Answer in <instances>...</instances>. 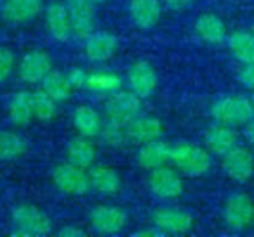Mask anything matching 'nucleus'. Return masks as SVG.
Masks as SVG:
<instances>
[{
    "mask_svg": "<svg viewBox=\"0 0 254 237\" xmlns=\"http://www.w3.org/2000/svg\"><path fill=\"white\" fill-rule=\"evenodd\" d=\"M195 31L201 40L210 45H220L228 40V27L225 21L214 13H204L195 22Z\"/></svg>",
    "mask_w": 254,
    "mask_h": 237,
    "instance_id": "obj_22",
    "label": "nucleus"
},
{
    "mask_svg": "<svg viewBox=\"0 0 254 237\" xmlns=\"http://www.w3.org/2000/svg\"><path fill=\"white\" fill-rule=\"evenodd\" d=\"M7 119L16 128H25L34 120L33 92L18 91L12 95L7 104Z\"/></svg>",
    "mask_w": 254,
    "mask_h": 237,
    "instance_id": "obj_20",
    "label": "nucleus"
},
{
    "mask_svg": "<svg viewBox=\"0 0 254 237\" xmlns=\"http://www.w3.org/2000/svg\"><path fill=\"white\" fill-rule=\"evenodd\" d=\"M137 162L146 171L165 166L171 162V145L159 140L141 144L137 151Z\"/></svg>",
    "mask_w": 254,
    "mask_h": 237,
    "instance_id": "obj_18",
    "label": "nucleus"
},
{
    "mask_svg": "<svg viewBox=\"0 0 254 237\" xmlns=\"http://www.w3.org/2000/svg\"><path fill=\"white\" fill-rule=\"evenodd\" d=\"M51 178L54 186L61 193L68 196H83L91 190L89 175L85 169L71 165L70 162L57 165L52 169Z\"/></svg>",
    "mask_w": 254,
    "mask_h": 237,
    "instance_id": "obj_5",
    "label": "nucleus"
},
{
    "mask_svg": "<svg viewBox=\"0 0 254 237\" xmlns=\"http://www.w3.org/2000/svg\"><path fill=\"white\" fill-rule=\"evenodd\" d=\"M253 224H254V221H253Z\"/></svg>",
    "mask_w": 254,
    "mask_h": 237,
    "instance_id": "obj_43",
    "label": "nucleus"
},
{
    "mask_svg": "<svg viewBox=\"0 0 254 237\" xmlns=\"http://www.w3.org/2000/svg\"><path fill=\"white\" fill-rule=\"evenodd\" d=\"M228 46L235 59L243 64H254V34L252 31H234L228 36Z\"/></svg>",
    "mask_w": 254,
    "mask_h": 237,
    "instance_id": "obj_26",
    "label": "nucleus"
},
{
    "mask_svg": "<svg viewBox=\"0 0 254 237\" xmlns=\"http://www.w3.org/2000/svg\"><path fill=\"white\" fill-rule=\"evenodd\" d=\"M211 116L217 123L228 126H243L253 120L254 107L252 99L244 96H223L211 105Z\"/></svg>",
    "mask_w": 254,
    "mask_h": 237,
    "instance_id": "obj_3",
    "label": "nucleus"
},
{
    "mask_svg": "<svg viewBox=\"0 0 254 237\" xmlns=\"http://www.w3.org/2000/svg\"><path fill=\"white\" fill-rule=\"evenodd\" d=\"M42 89L52 96L58 104L64 102L71 98L73 86L70 85L67 74L58 70H52L43 80H42Z\"/></svg>",
    "mask_w": 254,
    "mask_h": 237,
    "instance_id": "obj_28",
    "label": "nucleus"
},
{
    "mask_svg": "<svg viewBox=\"0 0 254 237\" xmlns=\"http://www.w3.org/2000/svg\"><path fill=\"white\" fill-rule=\"evenodd\" d=\"M58 111V102L49 96L43 89L33 92V113L34 119L39 122H51L55 119Z\"/></svg>",
    "mask_w": 254,
    "mask_h": 237,
    "instance_id": "obj_30",
    "label": "nucleus"
},
{
    "mask_svg": "<svg viewBox=\"0 0 254 237\" xmlns=\"http://www.w3.org/2000/svg\"><path fill=\"white\" fill-rule=\"evenodd\" d=\"M152 223L162 235H186L193 227V218L188 211L171 206L155 209Z\"/></svg>",
    "mask_w": 254,
    "mask_h": 237,
    "instance_id": "obj_7",
    "label": "nucleus"
},
{
    "mask_svg": "<svg viewBox=\"0 0 254 237\" xmlns=\"http://www.w3.org/2000/svg\"><path fill=\"white\" fill-rule=\"evenodd\" d=\"M28 151L27 140L13 132L0 129V162H10L22 157Z\"/></svg>",
    "mask_w": 254,
    "mask_h": 237,
    "instance_id": "obj_27",
    "label": "nucleus"
},
{
    "mask_svg": "<svg viewBox=\"0 0 254 237\" xmlns=\"http://www.w3.org/2000/svg\"><path fill=\"white\" fill-rule=\"evenodd\" d=\"M252 104H253V107H254V94H253V96H252Z\"/></svg>",
    "mask_w": 254,
    "mask_h": 237,
    "instance_id": "obj_40",
    "label": "nucleus"
},
{
    "mask_svg": "<svg viewBox=\"0 0 254 237\" xmlns=\"http://www.w3.org/2000/svg\"><path fill=\"white\" fill-rule=\"evenodd\" d=\"M128 10L131 21L140 30L153 28L162 15V6L159 0H131Z\"/></svg>",
    "mask_w": 254,
    "mask_h": 237,
    "instance_id": "obj_19",
    "label": "nucleus"
},
{
    "mask_svg": "<svg viewBox=\"0 0 254 237\" xmlns=\"http://www.w3.org/2000/svg\"><path fill=\"white\" fill-rule=\"evenodd\" d=\"M247 138H249V141L254 145V120H252V122L249 123V128H247Z\"/></svg>",
    "mask_w": 254,
    "mask_h": 237,
    "instance_id": "obj_38",
    "label": "nucleus"
},
{
    "mask_svg": "<svg viewBox=\"0 0 254 237\" xmlns=\"http://www.w3.org/2000/svg\"><path fill=\"white\" fill-rule=\"evenodd\" d=\"M128 141L135 144H146L159 140L164 132V125L159 119L153 116H138L127 126Z\"/></svg>",
    "mask_w": 254,
    "mask_h": 237,
    "instance_id": "obj_17",
    "label": "nucleus"
},
{
    "mask_svg": "<svg viewBox=\"0 0 254 237\" xmlns=\"http://www.w3.org/2000/svg\"><path fill=\"white\" fill-rule=\"evenodd\" d=\"M0 1H3V0H0Z\"/></svg>",
    "mask_w": 254,
    "mask_h": 237,
    "instance_id": "obj_42",
    "label": "nucleus"
},
{
    "mask_svg": "<svg viewBox=\"0 0 254 237\" xmlns=\"http://www.w3.org/2000/svg\"><path fill=\"white\" fill-rule=\"evenodd\" d=\"M223 220L234 230H244L254 221V202L246 193H234L223 206Z\"/></svg>",
    "mask_w": 254,
    "mask_h": 237,
    "instance_id": "obj_8",
    "label": "nucleus"
},
{
    "mask_svg": "<svg viewBox=\"0 0 254 237\" xmlns=\"http://www.w3.org/2000/svg\"><path fill=\"white\" fill-rule=\"evenodd\" d=\"M43 12H45V25L51 37L61 43L67 42L73 34V25L65 3L51 1Z\"/></svg>",
    "mask_w": 254,
    "mask_h": 237,
    "instance_id": "obj_13",
    "label": "nucleus"
},
{
    "mask_svg": "<svg viewBox=\"0 0 254 237\" xmlns=\"http://www.w3.org/2000/svg\"><path fill=\"white\" fill-rule=\"evenodd\" d=\"M91 189H94L97 193L103 196H113L119 193L122 187L121 175L110 166L106 165H97L91 166V171L88 172Z\"/></svg>",
    "mask_w": 254,
    "mask_h": 237,
    "instance_id": "obj_23",
    "label": "nucleus"
},
{
    "mask_svg": "<svg viewBox=\"0 0 254 237\" xmlns=\"http://www.w3.org/2000/svg\"><path fill=\"white\" fill-rule=\"evenodd\" d=\"M73 126L77 131L79 135L86 138H97L103 128V119L100 113L89 107V105H80L73 113Z\"/></svg>",
    "mask_w": 254,
    "mask_h": 237,
    "instance_id": "obj_25",
    "label": "nucleus"
},
{
    "mask_svg": "<svg viewBox=\"0 0 254 237\" xmlns=\"http://www.w3.org/2000/svg\"><path fill=\"white\" fill-rule=\"evenodd\" d=\"M238 79L243 86L254 92V64H244V68L240 71Z\"/></svg>",
    "mask_w": 254,
    "mask_h": 237,
    "instance_id": "obj_34",
    "label": "nucleus"
},
{
    "mask_svg": "<svg viewBox=\"0 0 254 237\" xmlns=\"http://www.w3.org/2000/svg\"><path fill=\"white\" fill-rule=\"evenodd\" d=\"M15 68H16L15 53L7 47L0 46V83L6 82L12 76Z\"/></svg>",
    "mask_w": 254,
    "mask_h": 237,
    "instance_id": "obj_32",
    "label": "nucleus"
},
{
    "mask_svg": "<svg viewBox=\"0 0 254 237\" xmlns=\"http://www.w3.org/2000/svg\"><path fill=\"white\" fill-rule=\"evenodd\" d=\"M183 180L173 168L161 166L150 171L149 189L159 199H176L183 193Z\"/></svg>",
    "mask_w": 254,
    "mask_h": 237,
    "instance_id": "obj_10",
    "label": "nucleus"
},
{
    "mask_svg": "<svg viewBox=\"0 0 254 237\" xmlns=\"http://www.w3.org/2000/svg\"><path fill=\"white\" fill-rule=\"evenodd\" d=\"M60 237H83L86 236V232L77 226H64L58 230Z\"/></svg>",
    "mask_w": 254,
    "mask_h": 237,
    "instance_id": "obj_35",
    "label": "nucleus"
},
{
    "mask_svg": "<svg viewBox=\"0 0 254 237\" xmlns=\"http://www.w3.org/2000/svg\"><path fill=\"white\" fill-rule=\"evenodd\" d=\"M237 142L238 137L232 126L216 122V125L210 126L205 132V144L214 154H226L234 147H237Z\"/></svg>",
    "mask_w": 254,
    "mask_h": 237,
    "instance_id": "obj_24",
    "label": "nucleus"
},
{
    "mask_svg": "<svg viewBox=\"0 0 254 237\" xmlns=\"http://www.w3.org/2000/svg\"><path fill=\"white\" fill-rule=\"evenodd\" d=\"M98 137L101 138L103 144H106L107 147H112V148H119L128 141L127 128L122 125L109 122V120L103 125Z\"/></svg>",
    "mask_w": 254,
    "mask_h": 237,
    "instance_id": "obj_31",
    "label": "nucleus"
},
{
    "mask_svg": "<svg viewBox=\"0 0 254 237\" xmlns=\"http://www.w3.org/2000/svg\"><path fill=\"white\" fill-rule=\"evenodd\" d=\"M222 157H223L222 160L223 171L234 181L244 183L253 177L254 157L249 148L237 145Z\"/></svg>",
    "mask_w": 254,
    "mask_h": 237,
    "instance_id": "obj_12",
    "label": "nucleus"
},
{
    "mask_svg": "<svg viewBox=\"0 0 254 237\" xmlns=\"http://www.w3.org/2000/svg\"><path fill=\"white\" fill-rule=\"evenodd\" d=\"M89 226L98 235H116L127 226V214L119 206L98 205L89 212Z\"/></svg>",
    "mask_w": 254,
    "mask_h": 237,
    "instance_id": "obj_9",
    "label": "nucleus"
},
{
    "mask_svg": "<svg viewBox=\"0 0 254 237\" xmlns=\"http://www.w3.org/2000/svg\"><path fill=\"white\" fill-rule=\"evenodd\" d=\"M64 3L71 19L73 34L85 39L95 31V4L91 0H65Z\"/></svg>",
    "mask_w": 254,
    "mask_h": 237,
    "instance_id": "obj_11",
    "label": "nucleus"
},
{
    "mask_svg": "<svg viewBox=\"0 0 254 237\" xmlns=\"http://www.w3.org/2000/svg\"><path fill=\"white\" fill-rule=\"evenodd\" d=\"M104 113L109 122L127 126L141 113V98L131 92L116 91L104 102Z\"/></svg>",
    "mask_w": 254,
    "mask_h": 237,
    "instance_id": "obj_4",
    "label": "nucleus"
},
{
    "mask_svg": "<svg viewBox=\"0 0 254 237\" xmlns=\"http://www.w3.org/2000/svg\"><path fill=\"white\" fill-rule=\"evenodd\" d=\"M65 74H67V79H68L70 85L73 86V89H82L86 86L88 73L82 67H71Z\"/></svg>",
    "mask_w": 254,
    "mask_h": 237,
    "instance_id": "obj_33",
    "label": "nucleus"
},
{
    "mask_svg": "<svg viewBox=\"0 0 254 237\" xmlns=\"http://www.w3.org/2000/svg\"><path fill=\"white\" fill-rule=\"evenodd\" d=\"M45 10V0H3L1 18L15 25L27 24Z\"/></svg>",
    "mask_w": 254,
    "mask_h": 237,
    "instance_id": "obj_15",
    "label": "nucleus"
},
{
    "mask_svg": "<svg viewBox=\"0 0 254 237\" xmlns=\"http://www.w3.org/2000/svg\"><path fill=\"white\" fill-rule=\"evenodd\" d=\"M65 157L67 162L71 165H76L82 169H88L94 166L95 157H97V148L91 138L77 135L71 138L65 147Z\"/></svg>",
    "mask_w": 254,
    "mask_h": 237,
    "instance_id": "obj_21",
    "label": "nucleus"
},
{
    "mask_svg": "<svg viewBox=\"0 0 254 237\" xmlns=\"http://www.w3.org/2000/svg\"><path fill=\"white\" fill-rule=\"evenodd\" d=\"M250 31H252V33L254 34V24H253V27H252V30H250Z\"/></svg>",
    "mask_w": 254,
    "mask_h": 237,
    "instance_id": "obj_41",
    "label": "nucleus"
},
{
    "mask_svg": "<svg viewBox=\"0 0 254 237\" xmlns=\"http://www.w3.org/2000/svg\"><path fill=\"white\" fill-rule=\"evenodd\" d=\"M119 49V42L115 34L109 31H92L85 37V55L91 62H106L115 56Z\"/></svg>",
    "mask_w": 254,
    "mask_h": 237,
    "instance_id": "obj_14",
    "label": "nucleus"
},
{
    "mask_svg": "<svg viewBox=\"0 0 254 237\" xmlns=\"http://www.w3.org/2000/svg\"><path fill=\"white\" fill-rule=\"evenodd\" d=\"M54 70L51 55L42 49H33L22 55L16 64V73L19 79L28 85L42 83V80Z\"/></svg>",
    "mask_w": 254,
    "mask_h": 237,
    "instance_id": "obj_6",
    "label": "nucleus"
},
{
    "mask_svg": "<svg viewBox=\"0 0 254 237\" xmlns=\"http://www.w3.org/2000/svg\"><path fill=\"white\" fill-rule=\"evenodd\" d=\"M91 1H92L94 4H101V3H104L106 0H91Z\"/></svg>",
    "mask_w": 254,
    "mask_h": 237,
    "instance_id": "obj_39",
    "label": "nucleus"
},
{
    "mask_svg": "<svg viewBox=\"0 0 254 237\" xmlns=\"http://www.w3.org/2000/svg\"><path fill=\"white\" fill-rule=\"evenodd\" d=\"M164 1L171 10H183L189 7L195 0H164Z\"/></svg>",
    "mask_w": 254,
    "mask_h": 237,
    "instance_id": "obj_36",
    "label": "nucleus"
},
{
    "mask_svg": "<svg viewBox=\"0 0 254 237\" xmlns=\"http://www.w3.org/2000/svg\"><path fill=\"white\" fill-rule=\"evenodd\" d=\"M122 86V77L113 71H95L88 74L86 89L97 94H113Z\"/></svg>",
    "mask_w": 254,
    "mask_h": 237,
    "instance_id": "obj_29",
    "label": "nucleus"
},
{
    "mask_svg": "<svg viewBox=\"0 0 254 237\" xmlns=\"http://www.w3.org/2000/svg\"><path fill=\"white\" fill-rule=\"evenodd\" d=\"M171 163L188 177H202L211 168V156L199 145L179 142L171 147Z\"/></svg>",
    "mask_w": 254,
    "mask_h": 237,
    "instance_id": "obj_2",
    "label": "nucleus"
},
{
    "mask_svg": "<svg viewBox=\"0 0 254 237\" xmlns=\"http://www.w3.org/2000/svg\"><path fill=\"white\" fill-rule=\"evenodd\" d=\"M10 217L15 227V230L10 233L12 236H49L54 230V223L51 217L43 209L31 203L15 206Z\"/></svg>",
    "mask_w": 254,
    "mask_h": 237,
    "instance_id": "obj_1",
    "label": "nucleus"
},
{
    "mask_svg": "<svg viewBox=\"0 0 254 237\" xmlns=\"http://www.w3.org/2000/svg\"><path fill=\"white\" fill-rule=\"evenodd\" d=\"M134 236L137 237H156V236H164L155 226L149 227V229H143V230H138L134 233Z\"/></svg>",
    "mask_w": 254,
    "mask_h": 237,
    "instance_id": "obj_37",
    "label": "nucleus"
},
{
    "mask_svg": "<svg viewBox=\"0 0 254 237\" xmlns=\"http://www.w3.org/2000/svg\"><path fill=\"white\" fill-rule=\"evenodd\" d=\"M128 83L131 91L141 99L150 96L158 86V74L147 61H137L128 70Z\"/></svg>",
    "mask_w": 254,
    "mask_h": 237,
    "instance_id": "obj_16",
    "label": "nucleus"
}]
</instances>
